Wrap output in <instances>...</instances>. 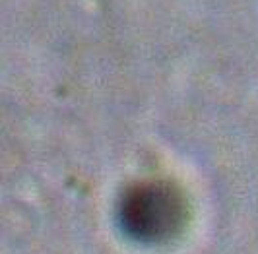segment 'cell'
Instances as JSON below:
<instances>
[{
	"label": "cell",
	"mask_w": 258,
	"mask_h": 254,
	"mask_svg": "<svg viewBox=\"0 0 258 254\" xmlns=\"http://www.w3.org/2000/svg\"><path fill=\"white\" fill-rule=\"evenodd\" d=\"M177 206L167 192L138 190L124 204V221L140 237H159L177 223Z\"/></svg>",
	"instance_id": "obj_1"
}]
</instances>
